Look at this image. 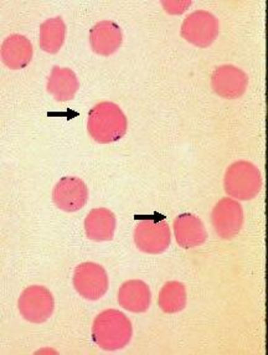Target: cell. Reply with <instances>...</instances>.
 Returning <instances> with one entry per match:
<instances>
[{"instance_id": "cell-1", "label": "cell", "mask_w": 268, "mask_h": 355, "mask_svg": "<svg viewBox=\"0 0 268 355\" xmlns=\"http://www.w3.org/2000/svg\"><path fill=\"white\" fill-rule=\"evenodd\" d=\"M133 337L132 322L125 313L107 309L98 314L92 324V339L101 349H122Z\"/></svg>"}, {"instance_id": "cell-2", "label": "cell", "mask_w": 268, "mask_h": 355, "mask_svg": "<svg viewBox=\"0 0 268 355\" xmlns=\"http://www.w3.org/2000/svg\"><path fill=\"white\" fill-rule=\"evenodd\" d=\"M127 117L114 102H100L91 108L87 130L97 143L108 144L119 141L127 133Z\"/></svg>"}, {"instance_id": "cell-3", "label": "cell", "mask_w": 268, "mask_h": 355, "mask_svg": "<svg viewBox=\"0 0 268 355\" xmlns=\"http://www.w3.org/2000/svg\"><path fill=\"white\" fill-rule=\"evenodd\" d=\"M224 188L227 196L235 200H252L262 189L261 172L253 163L247 160L235 162L225 173Z\"/></svg>"}, {"instance_id": "cell-4", "label": "cell", "mask_w": 268, "mask_h": 355, "mask_svg": "<svg viewBox=\"0 0 268 355\" xmlns=\"http://www.w3.org/2000/svg\"><path fill=\"white\" fill-rule=\"evenodd\" d=\"M18 308L25 320L42 324L54 313V296L44 286H30L19 297Z\"/></svg>"}, {"instance_id": "cell-5", "label": "cell", "mask_w": 268, "mask_h": 355, "mask_svg": "<svg viewBox=\"0 0 268 355\" xmlns=\"http://www.w3.org/2000/svg\"><path fill=\"white\" fill-rule=\"evenodd\" d=\"M72 284L78 295L89 301H97L107 293L108 275L95 262L80 263L73 272Z\"/></svg>"}, {"instance_id": "cell-6", "label": "cell", "mask_w": 268, "mask_h": 355, "mask_svg": "<svg viewBox=\"0 0 268 355\" xmlns=\"http://www.w3.org/2000/svg\"><path fill=\"white\" fill-rule=\"evenodd\" d=\"M219 35V20L206 10H197L185 18L181 36L197 48H208Z\"/></svg>"}, {"instance_id": "cell-7", "label": "cell", "mask_w": 268, "mask_h": 355, "mask_svg": "<svg viewBox=\"0 0 268 355\" xmlns=\"http://www.w3.org/2000/svg\"><path fill=\"white\" fill-rule=\"evenodd\" d=\"M172 231L166 221L141 220L134 230V243L144 254H159L167 251Z\"/></svg>"}, {"instance_id": "cell-8", "label": "cell", "mask_w": 268, "mask_h": 355, "mask_svg": "<svg viewBox=\"0 0 268 355\" xmlns=\"http://www.w3.org/2000/svg\"><path fill=\"white\" fill-rule=\"evenodd\" d=\"M211 223L224 240L238 236L244 226V210L233 198H222L211 211Z\"/></svg>"}, {"instance_id": "cell-9", "label": "cell", "mask_w": 268, "mask_h": 355, "mask_svg": "<svg viewBox=\"0 0 268 355\" xmlns=\"http://www.w3.org/2000/svg\"><path fill=\"white\" fill-rule=\"evenodd\" d=\"M53 200L62 211H78L89 200L87 185L80 178H61L53 189Z\"/></svg>"}, {"instance_id": "cell-10", "label": "cell", "mask_w": 268, "mask_h": 355, "mask_svg": "<svg viewBox=\"0 0 268 355\" xmlns=\"http://www.w3.org/2000/svg\"><path fill=\"white\" fill-rule=\"evenodd\" d=\"M249 86V76L233 65L217 67L211 76V87L222 98L235 100L244 95Z\"/></svg>"}, {"instance_id": "cell-11", "label": "cell", "mask_w": 268, "mask_h": 355, "mask_svg": "<svg viewBox=\"0 0 268 355\" xmlns=\"http://www.w3.org/2000/svg\"><path fill=\"white\" fill-rule=\"evenodd\" d=\"M174 235L179 246L183 249L199 248L208 240V231L203 221L190 213L180 214L174 220Z\"/></svg>"}, {"instance_id": "cell-12", "label": "cell", "mask_w": 268, "mask_h": 355, "mask_svg": "<svg viewBox=\"0 0 268 355\" xmlns=\"http://www.w3.org/2000/svg\"><path fill=\"white\" fill-rule=\"evenodd\" d=\"M123 34L118 24L111 20H103L89 30V44L93 53L101 56L114 55L122 45Z\"/></svg>"}, {"instance_id": "cell-13", "label": "cell", "mask_w": 268, "mask_h": 355, "mask_svg": "<svg viewBox=\"0 0 268 355\" xmlns=\"http://www.w3.org/2000/svg\"><path fill=\"white\" fill-rule=\"evenodd\" d=\"M0 55L1 61L6 67L12 70H20L31 62L34 49L26 36L14 34L8 36L3 42Z\"/></svg>"}, {"instance_id": "cell-14", "label": "cell", "mask_w": 268, "mask_h": 355, "mask_svg": "<svg viewBox=\"0 0 268 355\" xmlns=\"http://www.w3.org/2000/svg\"><path fill=\"white\" fill-rule=\"evenodd\" d=\"M118 303L132 313H144L152 303V292L148 284L141 279H129L119 287Z\"/></svg>"}, {"instance_id": "cell-15", "label": "cell", "mask_w": 268, "mask_h": 355, "mask_svg": "<svg viewBox=\"0 0 268 355\" xmlns=\"http://www.w3.org/2000/svg\"><path fill=\"white\" fill-rule=\"evenodd\" d=\"M117 220L111 210L97 207L89 211L84 219V232L89 240L96 243L111 241L114 236Z\"/></svg>"}, {"instance_id": "cell-16", "label": "cell", "mask_w": 268, "mask_h": 355, "mask_svg": "<svg viewBox=\"0 0 268 355\" xmlns=\"http://www.w3.org/2000/svg\"><path fill=\"white\" fill-rule=\"evenodd\" d=\"M46 89L56 101L67 102L75 98L80 83L76 73L71 69L54 66L48 76Z\"/></svg>"}, {"instance_id": "cell-17", "label": "cell", "mask_w": 268, "mask_h": 355, "mask_svg": "<svg viewBox=\"0 0 268 355\" xmlns=\"http://www.w3.org/2000/svg\"><path fill=\"white\" fill-rule=\"evenodd\" d=\"M66 39V24L61 17L48 19L40 25V48L45 53H57Z\"/></svg>"}, {"instance_id": "cell-18", "label": "cell", "mask_w": 268, "mask_h": 355, "mask_svg": "<svg viewBox=\"0 0 268 355\" xmlns=\"http://www.w3.org/2000/svg\"><path fill=\"white\" fill-rule=\"evenodd\" d=\"M186 300L184 284L178 281H169L161 287L158 304L164 313H178L186 307Z\"/></svg>"}, {"instance_id": "cell-19", "label": "cell", "mask_w": 268, "mask_h": 355, "mask_svg": "<svg viewBox=\"0 0 268 355\" xmlns=\"http://www.w3.org/2000/svg\"><path fill=\"white\" fill-rule=\"evenodd\" d=\"M161 6L166 9V12L169 14H181L184 12L189 6H191L190 0L184 1V0H174V1H161Z\"/></svg>"}]
</instances>
